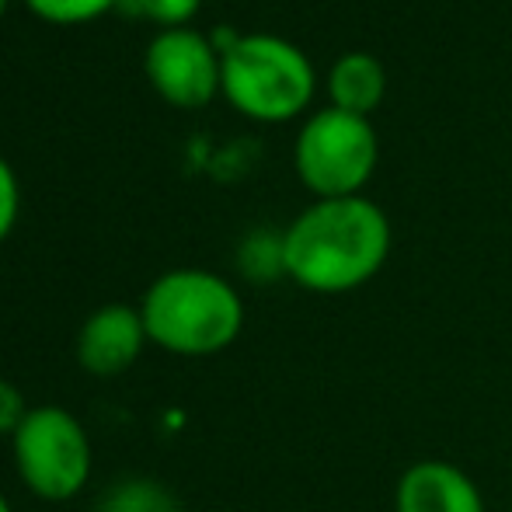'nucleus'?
<instances>
[{"mask_svg":"<svg viewBox=\"0 0 512 512\" xmlns=\"http://www.w3.org/2000/svg\"><path fill=\"white\" fill-rule=\"evenodd\" d=\"M394 512H488L478 481L450 460H415L394 485Z\"/></svg>","mask_w":512,"mask_h":512,"instance_id":"obj_8","label":"nucleus"},{"mask_svg":"<svg viewBox=\"0 0 512 512\" xmlns=\"http://www.w3.org/2000/svg\"><path fill=\"white\" fill-rule=\"evenodd\" d=\"M0 512H11V502L4 499V492H0Z\"/></svg>","mask_w":512,"mask_h":512,"instance_id":"obj_16","label":"nucleus"},{"mask_svg":"<svg viewBox=\"0 0 512 512\" xmlns=\"http://www.w3.org/2000/svg\"><path fill=\"white\" fill-rule=\"evenodd\" d=\"M147 338L185 359L230 349L244 331V300L223 276L206 269H171L147 286L140 304Z\"/></svg>","mask_w":512,"mask_h":512,"instance_id":"obj_2","label":"nucleus"},{"mask_svg":"<svg viewBox=\"0 0 512 512\" xmlns=\"http://www.w3.org/2000/svg\"><path fill=\"white\" fill-rule=\"evenodd\" d=\"M18 478L42 502H70L91 478V439L81 418L60 405H39L11 436Z\"/></svg>","mask_w":512,"mask_h":512,"instance_id":"obj_4","label":"nucleus"},{"mask_svg":"<svg viewBox=\"0 0 512 512\" xmlns=\"http://www.w3.org/2000/svg\"><path fill=\"white\" fill-rule=\"evenodd\" d=\"M98 512H175V499L150 478H126L102 499Z\"/></svg>","mask_w":512,"mask_h":512,"instance_id":"obj_11","label":"nucleus"},{"mask_svg":"<svg viewBox=\"0 0 512 512\" xmlns=\"http://www.w3.org/2000/svg\"><path fill=\"white\" fill-rule=\"evenodd\" d=\"M220 91L248 119L286 122L314 98V67L290 39L241 35L220 56Z\"/></svg>","mask_w":512,"mask_h":512,"instance_id":"obj_3","label":"nucleus"},{"mask_svg":"<svg viewBox=\"0 0 512 512\" xmlns=\"http://www.w3.org/2000/svg\"><path fill=\"white\" fill-rule=\"evenodd\" d=\"M25 4L35 18L49 21V25H88V21L115 11L122 0H25Z\"/></svg>","mask_w":512,"mask_h":512,"instance_id":"obj_12","label":"nucleus"},{"mask_svg":"<svg viewBox=\"0 0 512 512\" xmlns=\"http://www.w3.org/2000/svg\"><path fill=\"white\" fill-rule=\"evenodd\" d=\"M377 133L366 115L321 108L304 122L293 147L300 182L317 199L363 196V185L377 171Z\"/></svg>","mask_w":512,"mask_h":512,"instance_id":"obj_5","label":"nucleus"},{"mask_svg":"<svg viewBox=\"0 0 512 512\" xmlns=\"http://www.w3.org/2000/svg\"><path fill=\"white\" fill-rule=\"evenodd\" d=\"M286 279L307 293L338 297L366 286L391 255V220L366 196L314 199L283 230Z\"/></svg>","mask_w":512,"mask_h":512,"instance_id":"obj_1","label":"nucleus"},{"mask_svg":"<svg viewBox=\"0 0 512 512\" xmlns=\"http://www.w3.org/2000/svg\"><path fill=\"white\" fill-rule=\"evenodd\" d=\"M147 324L140 307L129 304H105L91 310L88 321L77 331V363L91 377H122L147 349Z\"/></svg>","mask_w":512,"mask_h":512,"instance_id":"obj_7","label":"nucleus"},{"mask_svg":"<svg viewBox=\"0 0 512 512\" xmlns=\"http://www.w3.org/2000/svg\"><path fill=\"white\" fill-rule=\"evenodd\" d=\"M387 91V74L380 67L377 56L370 53H345L331 63L328 70V95L331 108H342L352 115H366L384 102Z\"/></svg>","mask_w":512,"mask_h":512,"instance_id":"obj_9","label":"nucleus"},{"mask_svg":"<svg viewBox=\"0 0 512 512\" xmlns=\"http://www.w3.org/2000/svg\"><path fill=\"white\" fill-rule=\"evenodd\" d=\"M4 11H7V0H0V18H4Z\"/></svg>","mask_w":512,"mask_h":512,"instance_id":"obj_17","label":"nucleus"},{"mask_svg":"<svg viewBox=\"0 0 512 512\" xmlns=\"http://www.w3.org/2000/svg\"><path fill=\"white\" fill-rule=\"evenodd\" d=\"M133 7L136 14H143V18L161 28H185L196 18L203 0H133Z\"/></svg>","mask_w":512,"mask_h":512,"instance_id":"obj_13","label":"nucleus"},{"mask_svg":"<svg viewBox=\"0 0 512 512\" xmlns=\"http://www.w3.org/2000/svg\"><path fill=\"white\" fill-rule=\"evenodd\" d=\"M18 213H21V185H18V175H14L11 164L0 157V244L11 237L14 223H18Z\"/></svg>","mask_w":512,"mask_h":512,"instance_id":"obj_14","label":"nucleus"},{"mask_svg":"<svg viewBox=\"0 0 512 512\" xmlns=\"http://www.w3.org/2000/svg\"><path fill=\"white\" fill-rule=\"evenodd\" d=\"M28 411L32 408L25 405V394L11 380H0V436H14Z\"/></svg>","mask_w":512,"mask_h":512,"instance_id":"obj_15","label":"nucleus"},{"mask_svg":"<svg viewBox=\"0 0 512 512\" xmlns=\"http://www.w3.org/2000/svg\"><path fill=\"white\" fill-rule=\"evenodd\" d=\"M143 70L157 95L175 108H203L220 95V53L196 28H161L150 39Z\"/></svg>","mask_w":512,"mask_h":512,"instance_id":"obj_6","label":"nucleus"},{"mask_svg":"<svg viewBox=\"0 0 512 512\" xmlns=\"http://www.w3.org/2000/svg\"><path fill=\"white\" fill-rule=\"evenodd\" d=\"M237 269L251 283H272V279L286 276V248L279 230H251L237 248Z\"/></svg>","mask_w":512,"mask_h":512,"instance_id":"obj_10","label":"nucleus"}]
</instances>
